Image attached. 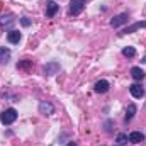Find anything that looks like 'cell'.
I'll return each mask as SVG.
<instances>
[{
  "label": "cell",
  "mask_w": 146,
  "mask_h": 146,
  "mask_svg": "<svg viewBox=\"0 0 146 146\" xmlns=\"http://www.w3.org/2000/svg\"><path fill=\"white\" fill-rule=\"evenodd\" d=\"M15 119H17V110L14 109V107H9V109H5L0 114V121H2V124H5V126L14 124Z\"/></svg>",
  "instance_id": "obj_1"
},
{
  "label": "cell",
  "mask_w": 146,
  "mask_h": 146,
  "mask_svg": "<svg viewBox=\"0 0 146 146\" xmlns=\"http://www.w3.org/2000/svg\"><path fill=\"white\" fill-rule=\"evenodd\" d=\"M37 109H39V114H42V115H53L54 114V106L48 100H41Z\"/></svg>",
  "instance_id": "obj_2"
},
{
  "label": "cell",
  "mask_w": 146,
  "mask_h": 146,
  "mask_svg": "<svg viewBox=\"0 0 146 146\" xmlns=\"http://www.w3.org/2000/svg\"><path fill=\"white\" fill-rule=\"evenodd\" d=\"M127 21H129V14L127 12H122V14H119V15H115V17L110 19V27H119V26L126 24Z\"/></svg>",
  "instance_id": "obj_3"
},
{
  "label": "cell",
  "mask_w": 146,
  "mask_h": 146,
  "mask_svg": "<svg viewBox=\"0 0 146 146\" xmlns=\"http://www.w3.org/2000/svg\"><path fill=\"white\" fill-rule=\"evenodd\" d=\"M85 3H87V0H72L70 2V14L72 15H78L83 10Z\"/></svg>",
  "instance_id": "obj_4"
},
{
  "label": "cell",
  "mask_w": 146,
  "mask_h": 146,
  "mask_svg": "<svg viewBox=\"0 0 146 146\" xmlns=\"http://www.w3.org/2000/svg\"><path fill=\"white\" fill-rule=\"evenodd\" d=\"M58 72H60V63H56V61H49V63H46L42 66V73L46 76H51V75H54Z\"/></svg>",
  "instance_id": "obj_5"
},
{
  "label": "cell",
  "mask_w": 146,
  "mask_h": 146,
  "mask_svg": "<svg viewBox=\"0 0 146 146\" xmlns=\"http://www.w3.org/2000/svg\"><path fill=\"white\" fill-rule=\"evenodd\" d=\"M58 10H60V5L54 0H48L46 2V17H54Z\"/></svg>",
  "instance_id": "obj_6"
},
{
  "label": "cell",
  "mask_w": 146,
  "mask_h": 146,
  "mask_svg": "<svg viewBox=\"0 0 146 146\" xmlns=\"http://www.w3.org/2000/svg\"><path fill=\"white\" fill-rule=\"evenodd\" d=\"M129 92H131V95H133L134 99H141V97L145 95V88H143L138 82H134L133 85H129Z\"/></svg>",
  "instance_id": "obj_7"
},
{
  "label": "cell",
  "mask_w": 146,
  "mask_h": 146,
  "mask_svg": "<svg viewBox=\"0 0 146 146\" xmlns=\"http://www.w3.org/2000/svg\"><path fill=\"white\" fill-rule=\"evenodd\" d=\"M110 88V83L107 80H99V82H95V85H94V90L97 92V94H106V92H109Z\"/></svg>",
  "instance_id": "obj_8"
},
{
  "label": "cell",
  "mask_w": 146,
  "mask_h": 146,
  "mask_svg": "<svg viewBox=\"0 0 146 146\" xmlns=\"http://www.w3.org/2000/svg\"><path fill=\"white\" fill-rule=\"evenodd\" d=\"M21 39H22V34H21L19 31H15V29H10V31L7 33V41H9L10 44H17Z\"/></svg>",
  "instance_id": "obj_9"
},
{
  "label": "cell",
  "mask_w": 146,
  "mask_h": 146,
  "mask_svg": "<svg viewBox=\"0 0 146 146\" xmlns=\"http://www.w3.org/2000/svg\"><path fill=\"white\" fill-rule=\"evenodd\" d=\"M131 76H133L136 82H139V80H143L146 76V73L141 66H133V68H131Z\"/></svg>",
  "instance_id": "obj_10"
},
{
  "label": "cell",
  "mask_w": 146,
  "mask_h": 146,
  "mask_svg": "<svg viewBox=\"0 0 146 146\" xmlns=\"http://www.w3.org/2000/svg\"><path fill=\"white\" fill-rule=\"evenodd\" d=\"M141 27H145V29H146V21H143V22H134L133 26L126 27V29L122 31V34H133V33H136V31H138V29H141Z\"/></svg>",
  "instance_id": "obj_11"
},
{
  "label": "cell",
  "mask_w": 146,
  "mask_h": 146,
  "mask_svg": "<svg viewBox=\"0 0 146 146\" xmlns=\"http://www.w3.org/2000/svg\"><path fill=\"white\" fill-rule=\"evenodd\" d=\"M127 138H129V141H131V143L138 145V143H141V141L145 139V134H143V133H139V131H133Z\"/></svg>",
  "instance_id": "obj_12"
},
{
  "label": "cell",
  "mask_w": 146,
  "mask_h": 146,
  "mask_svg": "<svg viewBox=\"0 0 146 146\" xmlns=\"http://www.w3.org/2000/svg\"><path fill=\"white\" fill-rule=\"evenodd\" d=\"M9 60H10V49H7V48H0V65H7L9 63Z\"/></svg>",
  "instance_id": "obj_13"
},
{
  "label": "cell",
  "mask_w": 146,
  "mask_h": 146,
  "mask_svg": "<svg viewBox=\"0 0 146 146\" xmlns=\"http://www.w3.org/2000/svg\"><path fill=\"white\" fill-rule=\"evenodd\" d=\"M134 114H136V106H134V104H129V106H127V109H126V115H124V121H126V122L133 121Z\"/></svg>",
  "instance_id": "obj_14"
},
{
  "label": "cell",
  "mask_w": 146,
  "mask_h": 146,
  "mask_svg": "<svg viewBox=\"0 0 146 146\" xmlns=\"http://www.w3.org/2000/svg\"><path fill=\"white\" fill-rule=\"evenodd\" d=\"M14 22V15L12 14H7V15H0V26L5 27V26H10Z\"/></svg>",
  "instance_id": "obj_15"
},
{
  "label": "cell",
  "mask_w": 146,
  "mask_h": 146,
  "mask_svg": "<svg viewBox=\"0 0 146 146\" xmlns=\"http://www.w3.org/2000/svg\"><path fill=\"white\" fill-rule=\"evenodd\" d=\"M122 54H124L126 58H133V56L136 54V49H134L133 46H126V48L122 49Z\"/></svg>",
  "instance_id": "obj_16"
},
{
  "label": "cell",
  "mask_w": 146,
  "mask_h": 146,
  "mask_svg": "<svg viewBox=\"0 0 146 146\" xmlns=\"http://www.w3.org/2000/svg\"><path fill=\"white\" fill-rule=\"evenodd\" d=\"M129 141V138H127V134H124V133H121V134H117V139H115V143L119 146H122V145H126Z\"/></svg>",
  "instance_id": "obj_17"
},
{
  "label": "cell",
  "mask_w": 146,
  "mask_h": 146,
  "mask_svg": "<svg viewBox=\"0 0 146 146\" xmlns=\"http://www.w3.org/2000/svg\"><path fill=\"white\" fill-rule=\"evenodd\" d=\"M31 65H33L31 61H19V63H17V68H19V70H26V68H29Z\"/></svg>",
  "instance_id": "obj_18"
},
{
  "label": "cell",
  "mask_w": 146,
  "mask_h": 146,
  "mask_svg": "<svg viewBox=\"0 0 146 146\" xmlns=\"http://www.w3.org/2000/svg\"><path fill=\"white\" fill-rule=\"evenodd\" d=\"M21 24H22L24 27H29V26H31V21H29L27 17H22V19H21Z\"/></svg>",
  "instance_id": "obj_19"
},
{
  "label": "cell",
  "mask_w": 146,
  "mask_h": 146,
  "mask_svg": "<svg viewBox=\"0 0 146 146\" xmlns=\"http://www.w3.org/2000/svg\"><path fill=\"white\" fill-rule=\"evenodd\" d=\"M110 126H112V121H106V131H107V133H110V131H112V127H110Z\"/></svg>",
  "instance_id": "obj_20"
},
{
  "label": "cell",
  "mask_w": 146,
  "mask_h": 146,
  "mask_svg": "<svg viewBox=\"0 0 146 146\" xmlns=\"http://www.w3.org/2000/svg\"><path fill=\"white\" fill-rule=\"evenodd\" d=\"M66 146H78V145H76V143H73V141H72V143H68Z\"/></svg>",
  "instance_id": "obj_21"
},
{
  "label": "cell",
  "mask_w": 146,
  "mask_h": 146,
  "mask_svg": "<svg viewBox=\"0 0 146 146\" xmlns=\"http://www.w3.org/2000/svg\"><path fill=\"white\" fill-rule=\"evenodd\" d=\"M143 61H145V63H146V54H145V60H143Z\"/></svg>",
  "instance_id": "obj_22"
},
{
  "label": "cell",
  "mask_w": 146,
  "mask_h": 146,
  "mask_svg": "<svg viewBox=\"0 0 146 146\" xmlns=\"http://www.w3.org/2000/svg\"><path fill=\"white\" fill-rule=\"evenodd\" d=\"M117 146H119V145H117Z\"/></svg>",
  "instance_id": "obj_23"
}]
</instances>
